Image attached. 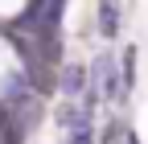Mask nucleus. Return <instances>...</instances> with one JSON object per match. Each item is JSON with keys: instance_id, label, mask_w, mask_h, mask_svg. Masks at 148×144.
Wrapping results in <instances>:
<instances>
[{"instance_id": "obj_8", "label": "nucleus", "mask_w": 148, "mask_h": 144, "mask_svg": "<svg viewBox=\"0 0 148 144\" xmlns=\"http://www.w3.org/2000/svg\"><path fill=\"white\" fill-rule=\"evenodd\" d=\"M0 144H4V136H0Z\"/></svg>"}, {"instance_id": "obj_3", "label": "nucleus", "mask_w": 148, "mask_h": 144, "mask_svg": "<svg viewBox=\"0 0 148 144\" xmlns=\"http://www.w3.org/2000/svg\"><path fill=\"white\" fill-rule=\"evenodd\" d=\"M99 29H103V37H115L119 33V4L115 0H103L99 4Z\"/></svg>"}, {"instance_id": "obj_2", "label": "nucleus", "mask_w": 148, "mask_h": 144, "mask_svg": "<svg viewBox=\"0 0 148 144\" xmlns=\"http://www.w3.org/2000/svg\"><path fill=\"white\" fill-rule=\"evenodd\" d=\"M58 82H62V91H66V95H82V91H86V82H90V74H86L82 66H66Z\"/></svg>"}, {"instance_id": "obj_1", "label": "nucleus", "mask_w": 148, "mask_h": 144, "mask_svg": "<svg viewBox=\"0 0 148 144\" xmlns=\"http://www.w3.org/2000/svg\"><path fill=\"white\" fill-rule=\"evenodd\" d=\"M90 78H95V82L103 86V95H111V99L123 91V78L115 74V58H111V53H99V58H95V66H90Z\"/></svg>"}, {"instance_id": "obj_6", "label": "nucleus", "mask_w": 148, "mask_h": 144, "mask_svg": "<svg viewBox=\"0 0 148 144\" xmlns=\"http://www.w3.org/2000/svg\"><path fill=\"white\" fill-rule=\"evenodd\" d=\"M70 144H95V136H90V128H74L70 132Z\"/></svg>"}, {"instance_id": "obj_4", "label": "nucleus", "mask_w": 148, "mask_h": 144, "mask_svg": "<svg viewBox=\"0 0 148 144\" xmlns=\"http://www.w3.org/2000/svg\"><path fill=\"white\" fill-rule=\"evenodd\" d=\"M58 123L62 128H90V107H62L58 111Z\"/></svg>"}, {"instance_id": "obj_7", "label": "nucleus", "mask_w": 148, "mask_h": 144, "mask_svg": "<svg viewBox=\"0 0 148 144\" xmlns=\"http://www.w3.org/2000/svg\"><path fill=\"white\" fill-rule=\"evenodd\" d=\"M127 144H140V140H136V136H127Z\"/></svg>"}, {"instance_id": "obj_5", "label": "nucleus", "mask_w": 148, "mask_h": 144, "mask_svg": "<svg viewBox=\"0 0 148 144\" xmlns=\"http://www.w3.org/2000/svg\"><path fill=\"white\" fill-rule=\"evenodd\" d=\"M119 78H123V91L136 82V49H127L123 53V66H119Z\"/></svg>"}]
</instances>
